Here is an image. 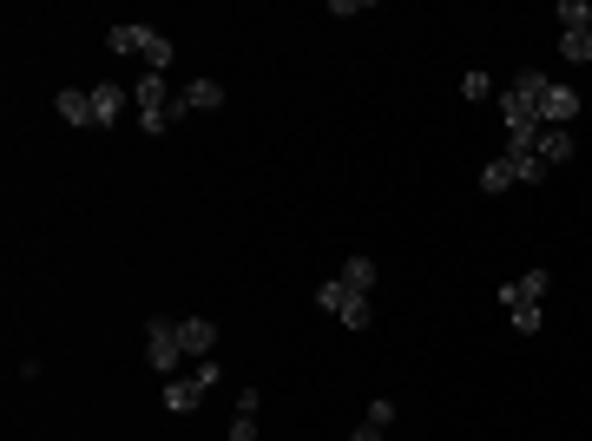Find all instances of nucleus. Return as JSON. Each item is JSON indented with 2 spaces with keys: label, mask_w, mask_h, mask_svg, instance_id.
Returning <instances> with one entry per match:
<instances>
[{
  "label": "nucleus",
  "mask_w": 592,
  "mask_h": 441,
  "mask_svg": "<svg viewBox=\"0 0 592 441\" xmlns=\"http://www.w3.org/2000/svg\"><path fill=\"white\" fill-rule=\"evenodd\" d=\"M106 47H112V53H139L152 73H172V40H165L158 27H145V20H125V27H112Z\"/></svg>",
  "instance_id": "nucleus-1"
},
{
  "label": "nucleus",
  "mask_w": 592,
  "mask_h": 441,
  "mask_svg": "<svg viewBox=\"0 0 592 441\" xmlns=\"http://www.w3.org/2000/svg\"><path fill=\"white\" fill-rule=\"evenodd\" d=\"M132 106H139V132H172V79L165 73H139V86H132Z\"/></svg>",
  "instance_id": "nucleus-2"
},
{
  "label": "nucleus",
  "mask_w": 592,
  "mask_h": 441,
  "mask_svg": "<svg viewBox=\"0 0 592 441\" xmlns=\"http://www.w3.org/2000/svg\"><path fill=\"white\" fill-rule=\"evenodd\" d=\"M500 126H507V145L533 152V139H540V106H533L520 86H507V93H500Z\"/></svg>",
  "instance_id": "nucleus-3"
},
{
  "label": "nucleus",
  "mask_w": 592,
  "mask_h": 441,
  "mask_svg": "<svg viewBox=\"0 0 592 441\" xmlns=\"http://www.w3.org/2000/svg\"><path fill=\"white\" fill-rule=\"evenodd\" d=\"M316 310H329L336 323H349V330H369V297H362V290H349L343 277L316 284Z\"/></svg>",
  "instance_id": "nucleus-4"
},
{
  "label": "nucleus",
  "mask_w": 592,
  "mask_h": 441,
  "mask_svg": "<svg viewBox=\"0 0 592 441\" xmlns=\"http://www.w3.org/2000/svg\"><path fill=\"white\" fill-rule=\"evenodd\" d=\"M211 389H218V363L204 356L198 376H172V382H165V409H172V415H191V409H204V395H211Z\"/></svg>",
  "instance_id": "nucleus-5"
},
{
  "label": "nucleus",
  "mask_w": 592,
  "mask_h": 441,
  "mask_svg": "<svg viewBox=\"0 0 592 441\" xmlns=\"http://www.w3.org/2000/svg\"><path fill=\"white\" fill-rule=\"evenodd\" d=\"M145 356H152V369H158V376L172 382L178 356H185V343H178V323H165V316H152V323H145Z\"/></svg>",
  "instance_id": "nucleus-6"
},
{
  "label": "nucleus",
  "mask_w": 592,
  "mask_h": 441,
  "mask_svg": "<svg viewBox=\"0 0 592 441\" xmlns=\"http://www.w3.org/2000/svg\"><path fill=\"white\" fill-rule=\"evenodd\" d=\"M573 119H579V93H573V86H560V79H546V86H540V126H573Z\"/></svg>",
  "instance_id": "nucleus-7"
},
{
  "label": "nucleus",
  "mask_w": 592,
  "mask_h": 441,
  "mask_svg": "<svg viewBox=\"0 0 592 441\" xmlns=\"http://www.w3.org/2000/svg\"><path fill=\"white\" fill-rule=\"evenodd\" d=\"M546 284H553L546 270H527V277H514V284H500V303H507V310H540Z\"/></svg>",
  "instance_id": "nucleus-8"
},
{
  "label": "nucleus",
  "mask_w": 592,
  "mask_h": 441,
  "mask_svg": "<svg viewBox=\"0 0 592 441\" xmlns=\"http://www.w3.org/2000/svg\"><path fill=\"white\" fill-rule=\"evenodd\" d=\"M53 112H60L66 126H86V132H99V126H93V93H86V86H60Z\"/></svg>",
  "instance_id": "nucleus-9"
},
{
  "label": "nucleus",
  "mask_w": 592,
  "mask_h": 441,
  "mask_svg": "<svg viewBox=\"0 0 592 441\" xmlns=\"http://www.w3.org/2000/svg\"><path fill=\"white\" fill-rule=\"evenodd\" d=\"M218 99H224V86H211V79H191L185 93L172 99V126H178V119H185V112H211V106H218Z\"/></svg>",
  "instance_id": "nucleus-10"
},
{
  "label": "nucleus",
  "mask_w": 592,
  "mask_h": 441,
  "mask_svg": "<svg viewBox=\"0 0 592 441\" xmlns=\"http://www.w3.org/2000/svg\"><path fill=\"white\" fill-rule=\"evenodd\" d=\"M533 158H540L546 172H553V165H566V158H573V132H560V126H540V139H533Z\"/></svg>",
  "instance_id": "nucleus-11"
},
{
  "label": "nucleus",
  "mask_w": 592,
  "mask_h": 441,
  "mask_svg": "<svg viewBox=\"0 0 592 441\" xmlns=\"http://www.w3.org/2000/svg\"><path fill=\"white\" fill-rule=\"evenodd\" d=\"M178 343H185V356H211V349H218V323L185 316V323H178Z\"/></svg>",
  "instance_id": "nucleus-12"
},
{
  "label": "nucleus",
  "mask_w": 592,
  "mask_h": 441,
  "mask_svg": "<svg viewBox=\"0 0 592 441\" xmlns=\"http://www.w3.org/2000/svg\"><path fill=\"white\" fill-rule=\"evenodd\" d=\"M86 93H93V126L106 132V126H119V106H125V93L119 86H86Z\"/></svg>",
  "instance_id": "nucleus-13"
},
{
  "label": "nucleus",
  "mask_w": 592,
  "mask_h": 441,
  "mask_svg": "<svg viewBox=\"0 0 592 441\" xmlns=\"http://www.w3.org/2000/svg\"><path fill=\"white\" fill-rule=\"evenodd\" d=\"M500 158L514 165V185H540V178H546V165H540V158H533V152H520V145H507V152H500Z\"/></svg>",
  "instance_id": "nucleus-14"
},
{
  "label": "nucleus",
  "mask_w": 592,
  "mask_h": 441,
  "mask_svg": "<svg viewBox=\"0 0 592 441\" xmlns=\"http://www.w3.org/2000/svg\"><path fill=\"white\" fill-rule=\"evenodd\" d=\"M507 185H514V165H507V158H487V165H481V191H487V198H500Z\"/></svg>",
  "instance_id": "nucleus-15"
},
{
  "label": "nucleus",
  "mask_w": 592,
  "mask_h": 441,
  "mask_svg": "<svg viewBox=\"0 0 592 441\" xmlns=\"http://www.w3.org/2000/svg\"><path fill=\"white\" fill-rule=\"evenodd\" d=\"M343 284L369 297V290H375V264H369V257H349V264H343Z\"/></svg>",
  "instance_id": "nucleus-16"
},
{
  "label": "nucleus",
  "mask_w": 592,
  "mask_h": 441,
  "mask_svg": "<svg viewBox=\"0 0 592 441\" xmlns=\"http://www.w3.org/2000/svg\"><path fill=\"white\" fill-rule=\"evenodd\" d=\"M560 60L586 66V60H592V33H560Z\"/></svg>",
  "instance_id": "nucleus-17"
},
{
  "label": "nucleus",
  "mask_w": 592,
  "mask_h": 441,
  "mask_svg": "<svg viewBox=\"0 0 592 441\" xmlns=\"http://www.w3.org/2000/svg\"><path fill=\"white\" fill-rule=\"evenodd\" d=\"M461 99H468V106H487V99H494L487 73H461Z\"/></svg>",
  "instance_id": "nucleus-18"
},
{
  "label": "nucleus",
  "mask_w": 592,
  "mask_h": 441,
  "mask_svg": "<svg viewBox=\"0 0 592 441\" xmlns=\"http://www.w3.org/2000/svg\"><path fill=\"white\" fill-rule=\"evenodd\" d=\"M507 323H514L520 336H540V310H507Z\"/></svg>",
  "instance_id": "nucleus-19"
},
{
  "label": "nucleus",
  "mask_w": 592,
  "mask_h": 441,
  "mask_svg": "<svg viewBox=\"0 0 592 441\" xmlns=\"http://www.w3.org/2000/svg\"><path fill=\"white\" fill-rule=\"evenodd\" d=\"M231 441H257V415H237V422H231Z\"/></svg>",
  "instance_id": "nucleus-20"
},
{
  "label": "nucleus",
  "mask_w": 592,
  "mask_h": 441,
  "mask_svg": "<svg viewBox=\"0 0 592 441\" xmlns=\"http://www.w3.org/2000/svg\"><path fill=\"white\" fill-rule=\"evenodd\" d=\"M382 435H389V428H375V422H362V428H356V435H349V441H382Z\"/></svg>",
  "instance_id": "nucleus-21"
}]
</instances>
